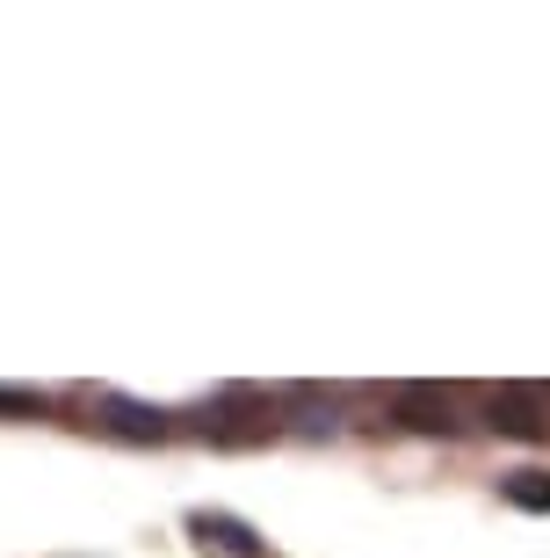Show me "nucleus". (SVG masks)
Listing matches in <instances>:
<instances>
[{
    "mask_svg": "<svg viewBox=\"0 0 550 558\" xmlns=\"http://www.w3.org/2000/svg\"><path fill=\"white\" fill-rule=\"evenodd\" d=\"M500 435H550V385H500L486 392Z\"/></svg>",
    "mask_w": 550,
    "mask_h": 558,
    "instance_id": "f257e3e1",
    "label": "nucleus"
},
{
    "mask_svg": "<svg viewBox=\"0 0 550 558\" xmlns=\"http://www.w3.org/2000/svg\"><path fill=\"white\" fill-rule=\"evenodd\" d=\"M391 407H399V421H406V428H428V435H456V428H464L456 392H435V385H399V392H391Z\"/></svg>",
    "mask_w": 550,
    "mask_h": 558,
    "instance_id": "f03ea898",
    "label": "nucleus"
},
{
    "mask_svg": "<svg viewBox=\"0 0 550 558\" xmlns=\"http://www.w3.org/2000/svg\"><path fill=\"white\" fill-rule=\"evenodd\" d=\"M188 530L204 537V551H224V558H268V544L254 537L246 522H232V515H196Z\"/></svg>",
    "mask_w": 550,
    "mask_h": 558,
    "instance_id": "7ed1b4c3",
    "label": "nucleus"
},
{
    "mask_svg": "<svg viewBox=\"0 0 550 558\" xmlns=\"http://www.w3.org/2000/svg\"><path fill=\"white\" fill-rule=\"evenodd\" d=\"M102 414L117 435H174V414H160V407H131V399H102Z\"/></svg>",
    "mask_w": 550,
    "mask_h": 558,
    "instance_id": "20e7f679",
    "label": "nucleus"
},
{
    "mask_svg": "<svg viewBox=\"0 0 550 558\" xmlns=\"http://www.w3.org/2000/svg\"><path fill=\"white\" fill-rule=\"evenodd\" d=\"M508 500L514 508H550V472H508Z\"/></svg>",
    "mask_w": 550,
    "mask_h": 558,
    "instance_id": "39448f33",
    "label": "nucleus"
},
{
    "mask_svg": "<svg viewBox=\"0 0 550 558\" xmlns=\"http://www.w3.org/2000/svg\"><path fill=\"white\" fill-rule=\"evenodd\" d=\"M44 399L37 392H0V414H37Z\"/></svg>",
    "mask_w": 550,
    "mask_h": 558,
    "instance_id": "423d86ee",
    "label": "nucleus"
}]
</instances>
